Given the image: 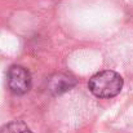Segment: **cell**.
<instances>
[{
	"label": "cell",
	"instance_id": "obj_1",
	"mask_svg": "<svg viewBox=\"0 0 133 133\" xmlns=\"http://www.w3.org/2000/svg\"><path fill=\"white\" fill-rule=\"evenodd\" d=\"M88 88L96 97L111 98L120 93L123 88V78L112 70H103L89 79Z\"/></svg>",
	"mask_w": 133,
	"mask_h": 133
},
{
	"label": "cell",
	"instance_id": "obj_2",
	"mask_svg": "<svg viewBox=\"0 0 133 133\" xmlns=\"http://www.w3.org/2000/svg\"><path fill=\"white\" fill-rule=\"evenodd\" d=\"M6 84L14 94H25L31 88V75L22 66H12L6 74Z\"/></svg>",
	"mask_w": 133,
	"mask_h": 133
},
{
	"label": "cell",
	"instance_id": "obj_3",
	"mask_svg": "<svg viewBox=\"0 0 133 133\" xmlns=\"http://www.w3.org/2000/svg\"><path fill=\"white\" fill-rule=\"evenodd\" d=\"M48 90L53 94V96H59L71 88H74L76 85V79L71 75L63 74V72H57L53 74L49 79H48Z\"/></svg>",
	"mask_w": 133,
	"mask_h": 133
},
{
	"label": "cell",
	"instance_id": "obj_4",
	"mask_svg": "<svg viewBox=\"0 0 133 133\" xmlns=\"http://www.w3.org/2000/svg\"><path fill=\"white\" fill-rule=\"evenodd\" d=\"M0 133H32V132L23 122L14 120V122H10L6 125H4L0 129Z\"/></svg>",
	"mask_w": 133,
	"mask_h": 133
}]
</instances>
